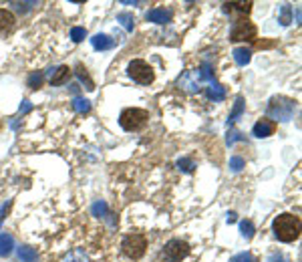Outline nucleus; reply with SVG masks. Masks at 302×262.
<instances>
[{"instance_id":"obj_1","label":"nucleus","mask_w":302,"mask_h":262,"mask_svg":"<svg viewBox=\"0 0 302 262\" xmlns=\"http://www.w3.org/2000/svg\"><path fill=\"white\" fill-rule=\"evenodd\" d=\"M272 230L280 242H294L300 236V218L294 214H280L274 218Z\"/></svg>"},{"instance_id":"obj_2","label":"nucleus","mask_w":302,"mask_h":262,"mask_svg":"<svg viewBox=\"0 0 302 262\" xmlns=\"http://www.w3.org/2000/svg\"><path fill=\"white\" fill-rule=\"evenodd\" d=\"M294 111H296V101L288 99V97H272L268 107H266V115L272 119H278V121L292 119Z\"/></svg>"},{"instance_id":"obj_3","label":"nucleus","mask_w":302,"mask_h":262,"mask_svg":"<svg viewBox=\"0 0 302 262\" xmlns=\"http://www.w3.org/2000/svg\"><path fill=\"white\" fill-rule=\"evenodd\" d=\"M149 115L145 109H137V107H131V109H125L119 117V125L125 129V131H139L145 123H147Z\"/></svg>"},{"instance_id":"obj_4","label":"nucleus","mask_w":302,"mask_h":262,"mask_svg":"<svg viewBox=\"0 0 302 262\" xmlns=\"http://www.w3.org/2000/svg\"><path fill=\"white\" fill-rule=\"evenodd\" d=\"M127 73H129V77H131L135 83H139V85H149V83H153V79H155L153 69H151L145 61H141V59L131 61L129 67H127Z\"/></svg>"},{"instance_id":"obj_5","label":"nucleus","mask_w":302,"mask_h":262,"mask_svg":"<svg viewBox=\"0 0 302 262\" xmlns=\"http://www.w3.org/2000/svg\"><path fill=\"white\" fill-rule=\"evenodd\" d=\"M121 248H123L125 256H129V258H133V260H137V258H141V256L145 254L147 240H145V236H141V234H129V236H125V238H123Z\"/></svg>"},{"instance_id":"obj_6","label":"nucleus","mask_w":302,"mask_h":262,"mask_svg":"<svg viewBox=\"0 0 302 262\" xmlns=\"http://www.w3.org/2000/svg\"><path fill=\"white\" fill-rule=\"evenodd\" d=\"M230 41L240 43V41H256V26L252 24L246 16L238 18L230 31Z\"/></svg>"},{"instance_id":"obj_7","label":"nucleus","mask_w":302,"mask_h":262,"mask_svg":"<svg viewBox=\"0 0 302 262\" xmlns=\"http://www.w3.org/2000/svg\"><path fill=\"white\" fill-rule=\"evenodd\" d=\"M163 254H165V258H167V260H171V262L184 260V258L190 254V244H188L186 240H179V238L169 240V242L165 244Z\"/></svg>"},{"instance_id":"obj_8","label":"nucleus","mask_w":302,"mask_h":262,"mask_svg":"<svg viewBox=\"0 0 302 262\" xmlns=\"http://www.w3.org/2000/svg\"><path fill=\"white\" fill-rule=\"evenodd\" d=\"M179 87L182 89H186V91H190V93H196V91H200V75H198V69L196 71H188L184 77H179Z\"/></svg>"},{"instance_id":"obj_9","label":"nucleus","mask_w":302,"mask_h":262,"mask_svg":"<svg viewBox=\"0 0 302 262\" xmlns=\"http://www.w3.org/2000/svg\"><path fill=\"white\" fill-rule=\"evenodd\" d=\"M222 10L228 12V14H242V16H248L252 10V2H224L222 4Z\"/></svg>"},{"instance_id":"obj_10","label":"nucleus","mask_w":302,"mask_h":262,"mask_svg":"<svg viewBox=\"0 0 302 262\" xmlns=\"http://www.w3.org/2000/svg\"><path fill=\"white\" fill-rule=\"evenodd\" d=\"M274 123L270 121V119H260L256 125H254V129H252V135H256V137H270L272 133H274Z\"/></svg>"},{"instance_id":"obj_11","label":"nucleus","mask_w":302,"mask_h":262,"mask_svg":"<svg viewBox=\"0 0 302 262\" xmlns=\"http://www.w3.org/2000/svg\"><path fill=\"white\" fill-rule=\"evenodd\" d=\"M147 20L155 22V24H167L171 20V12L165 8H153L147 12Z\"/></svg>"},{"instance_id":"obj_12","label":"nucleus","mask_w":302,"mask_h":262,"mask_svg":"<svg viewBox=\"0 0 302 262\" xmlns=\"http://www.w3.org/2000/svg\"><path fill=\"white\" fill-rule=\"evenodd\" d=\"M69 75H71V69L69 67H58L54 71H50V85H63L69 81Z\"/></svg>"},{"instance_id":"obj_13","label":"nucleus","mask_w":302,"mask_h":262,"mask_svg":"<svg viewBox=\"0 0 302 262\" xmlns=\"http://www.w3.org/2000/svg\"><path fill=\"white\" fill-rule=\"evenodd\" d=\"M205 95H207L209 99H214V101H224V99H226V89H224L220 83L212 81V83L207 85V89H205Z\"/></svg>"},{"instance_id":"obj_14","label":"nucleus","mask_w":302,"mask_h":262,"mask_svg":"<svg viewBox=\"0 0 302 262\" xmlns=\"http://www.w3.org/2000/svg\"><path fill=\"white\" fill-rule=\"evenodd\" d=\"M12 26H14V14L4 10V8H0V35L10 33Z\"/></svg>"},{"instance_id":"obj_15","label":"nucleus","mask_w":302,"mask_h":262,"mask_svg":"<svg viewBox=\"0 0 302 262\" xmlns=\"http://www.w3.org/2000/svg\"><path fill=\"white\" fill-rule=\"evenodd\" d=\"M91 43H93V47H95L97 51H109V49L115 45V41H113L111 37H107V35H95V37L91 39Z\"/></svg>"},{"instance_id":"obj_16","label":"nucleus","mask_w":302,"mask_h":262,"mask_svg":"<svg viewBox=\"0 0 302 262\" xmlns=\"http://www.w3.org/2000/svg\"><path fill=\"white\" fill-rule=\"evenodd\" d=\"M14 248V240L10 234H0V256H8Z\"/></svg>"},{"instance_id":"obj_17","label":"nucleus","mask_w":302,"mask_h":262,"mask_svg":"<svg viewBox=\"0 0 302 262\" xmlns=\"http://www.w3.org/2000/svg\"><path fill=\"white\" fill-rule=\"evenodd\" d=\"M18 258L20 262H35L37 260V250L31 246H20L18 248Z\"/></svg>"},{"instance_id":"obj_18","label":"nucleus","mask_w":302,"mask_h":262,"mask_svg":"<svg viewBox=\"0 0 302 262\" xmlns=\"http://www.w3.org/2000/svg\"><path fill=\"white\" fill-rule=\"evenodd\" d=\"M250 59H252V52L248 51V49H242V47H240V49H234V61H236L238 65L244 67V65L250 63Z\"/></svg>"},{"instance_id":"obj_19","label":"nucleus","mask_w":302,"mask_h":262,"mask_svg":"<svg viewBox=\"0 0 302 262\" xmlns=\"http://www.w3.org/2000/svg\"><path fill=\"white\" fill-rule=\"evenodd\" d=\"M75 73H77V77H79V79H81V81L85 83V87H87L89 91H93V89H95V83L91 81V77H89V73H87V71L83 69V65H77Z\"/></svg>"},{"instance_id":"obj_20","label":"nucleus","mask_w":302,"mask_h":262,"mask_svg":"<svg viewBox=\"0 0 302 262\" xmlns=\"http://www.w3.org/2000/svg\"><path fill=\"white\" fill-rule=\"evenodd\" d=\"M65 262H89V256L85 254V250L75 248V250H71V252L65 256Z\"/></svg>"},{"instance_id":"obj_21","label":"nucleus","mask_w":302,"mask_h":262,"mask_svg":"<svg viewBox=\"0 0 302 262\" xmlns=\"http://www.w3.org/2000/svg\"><path fill=\"white\" fill-rule=\"evenodd\" d=\"M244 113V99L242 97H238L236 99V103H234V109H232V113H230V117H228V125H232L240 115Z\"/></svg>"},{"instance_id":"obj_22","label":"nucleus","mask_w":302,"mask_h":262,"mask_svg":"<svg viewBox=\"0 0 302 262\" xmlns=\"http://www.w3.org/2000/svg\"><path fill=\"white\" fill-rule=\"evenodd\" d=\"M198 75H200V81H207V83H212V81H214V71H212V65L203 63L200 69H198Z\"/></svg>"},{"instance_id":"obj_23","label":"nucleus","mask_w":302,"mask_h":262,"mask_svg":"<svg viewBox=\"0 0 302 262\" xmlns=\"http://www.w3.org/2000/svg\"><path fill=\"white\" fill-rule=\"evenodd\" d=\"M117 22H121L127 31H133V26H135L133 14H129V12H121V14H117Z\"/></svg>"},{"instance_id":"obj_24","label":"nucleus","mask_w":302,"mask_h":262,"mask_svg":"<svg viewBox=\"0 0 302 262\" xmlns=\"http://www.w3.org/2000/svg\"><path fill=\"white\" fill-rule=\"evenodd\" d=\"M177 167H179L184 173H192L194 167H196V163H194V159H190V157H182V159H177Z\"/></svg>"},{"instance_id":"obj_25","label":"nucleus","mask_w":302,"mask_h":262,"mask_svg":"<svg viewBox=\"0 0 302 262\" xmlns=\"http://www.w3.org/2000/svg\"><path fill=\"white\" fill-rule=\"evenodd\" d=\"M73 109H75L77 113H89L91 103H89L87 99H83V97H77V99L73 101Z\"/></svg>"},{"instance_id":"obj_26","label":"nucleus","mask_w":302,"mask_h":262,"mask_svg":"<svg viewBox=\"0 0 302 262\" xmlns=\"http://www.w3.org/2000/svg\"><path fill=\"white\" fill-rule=\"evenodd\" d=\"M43 81H45V73H33L31 77H28V87L31 89H39L41 85H43Z\"/></svg>"},{"instance_id":"obj_27","label":"nucleus","mask_w":302,"mask_h":262,"mask_svg":"<svg viewBox=\"0 0 302 262\" xmlns=\"http://www.w3.org/2000/svg\"><path fill=\"white\" fill-rule=\"evenodd\" d=\"M240 230H242V236H244V238H252V236H254V224H252L250 220L240 222Z\"/></svg>"},{"instance_id":"obj_28","label":"nucleus","mask_w":302,"mask_h":262,"mask_svg":"<svg viewBox=\"0 0 302 262\" xmlns=\"http://www.w3.org/2000/svg\"><path fill=\"white\" fill-rule=\"evenodd\" d=\"M280 22L284 24V26H288L292 20H290V4H284L282 8H280Z\"/></svg>"},{"instance_id":"obj_29","label":"nucleus","mask_w":302,"mask_h":262,"mask_svg":"<svg viewBox=\"0 0 302 262\" xmlns=\"http://www.w3.org/2000/svg\"><path fill=\"white\" fill-rule=\"evenodd\" d=\"M85 37H87V31H85L83 26H75V28L71 31V39H73L75 43H81Z\"/></svg>"},{"instance_id":"obj_30","label":"nucleus","mask_w":302,"mask_h":262,"mask_svg":"<svg viewBox=\"0 0 302 262\" xmlns=\"http://www.w3.org/2000/svg\"><path fill=\"white\" fill-rule=\"evenodd\" d=\"M91 212H93V216L103 218V216H107V204H105V202H95L93 208H91Z\"/></svg>"},{"instance_id":"obj_31","label":"nucleus","mask_w":302,"mask_h":262,"mask_svg":"<svg viewBox=\"0 0 302 262\" xmlns=\"http://www.w3.org/2000/svg\"><path fill=\"white\" fill-rule=\"evenodd\" d=\"M230 167L234 169V171H240L242 167H244V159L240 156H234L232 159H230Z\"/></svg>"},{"instance_id":"obj_32","label":"nucleus","mask_w":302,"mask_h":262,"mask_svg":"<svg viewBox=\"0 0 302 262\" xmlns=\"http://www.w3.org/2000/svg\"><path fill=\"white\" fill-rule=\"evenodd\" d=\"M230 262H256V258L248 252H242V254H236Z\"/></svg>"},{"instance_id":"obj_33","label":"nucleus","mask_w":302,"mask_h":262,"mask_svg":"<svg viewBox=\"0 0 302 262\" xmlns=\"http://www.w3.org/2000/svg\"><path fill=\"white\" fill-rule=\"evenodd\" d=\"M236 141H244V135H242L240 131H232V133L228 135V145H232V143H236Z\"/></svg>"},{"instance_id":"obj_34","label":"nucleus","mask_w":302,"mask_h":262,"mask_svg":"<svg viewBox=\"0 0 302 262\" xmlns=\"http://www.w3.org/2000/svg\"><path fill=\"white\" fill-rule=\"evenodd\" d=\"M33 109V105H31V101H22V107H20V115H24V113H28Z\"/></svg>"},{"instance_id":"obj_35","label":"nucleus","mask_w":302,"mask_h":262,"mask_svg":"<svg viewBox=\"0 0 302 262\" xmlns=\"http://www.w3.org/2000/svg\"><path fill=\"white\" fill-rule=\"evenodd\" d=\"M8 208H10V202H6V206H2V208H0V222H2V218L6 216V212H8Z\"/></svg>"},{"instance_id":"obj_36","label":"nucleus","mask_w":302,"mask_h":262,"mask_svg":"<svg viewBox=\"0 0 302 262\" xmlns=\"http://www.w3.org/2000/svg\"><path fill=\"white\" fill-rule=\"evenodd\" d=\"M236 220H238V218H236V214H234V212H230V214H228V224H234Z\"/></svg>"},{"instance_id":"obj_37","label":"nucleus","mask_w":302,"mask_h":262,"mask_svg":"<svg viewBox=\"0 0 302 262\" xmlns=\"http://www.w3.org/2000/svg\"><path fill=\"white\" fill-rule=\"evenodd\" d=\"M71 91L73 93H79V85H71Z\"/></svg>"}]
</instances>
